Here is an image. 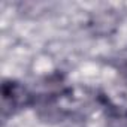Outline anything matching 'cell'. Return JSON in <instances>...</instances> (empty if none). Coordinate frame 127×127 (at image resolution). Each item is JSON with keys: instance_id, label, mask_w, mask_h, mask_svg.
<instances>
[{"instance_id": "1", "label": "cell", "mask_w": 127, "mask_h": 127, "mask_svg": "<svg viewBox=\"0 0 127 127\" xmlns=\"http://www.w3.org/2000/svg\"><path fill=\"white\" fill-rule=\"evenodd\" d=\"M2 120L8 121L18 112L36 106V93L17 79H5L2 82Z\"/></svg>"}, {"instance_id": "2", "label": "cell", "mask_w": 127, "mask_h": 127, "mask_svg": "<svg viewBox=\"0 0 127 127\" xmlns=\"http://www.w3.org/2000/svg\"><path fill=\"white\" fill-rule=\"evenodd\" d=\"M96 102L99 103L106 127H127V108L115 103L108 94L97 93Z\"/></svg>"}]
</instances>
